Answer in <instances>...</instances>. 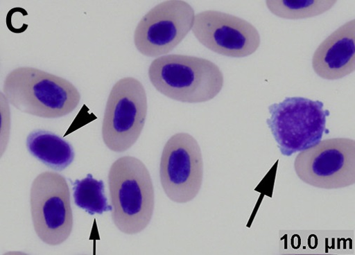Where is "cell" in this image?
Listing matches in <instances>:
<instances>
[{"mask_svg": "<svg viewBox=\"0 0 355 255\" xmlns=\"http://www.w3.org/2000/svg\"><path fill=\"white\" fill-rule=\"evenodd\" d=\"M112 219L118 229L135 235L150 224L155 209V191L146 165L133 157L115 161L108 173Z\"/></svg>", "mask_w": 355, "mask_h": 255, "instance_id": "obj_1", "label": "cell"}, {"mask_svg": "<svg viewBox=\"0 0 355 255\" xmlns=\"http://www.w3.org/2000/svg\"><path fill=\"white\" fill-rule=\"evenodd\" d=\"M3 91L8 103L19 111L45 118L73 112L81 96L68 80L31 67L18 68L6 77Z\"/></svg>", "mask_w": 355, "mask_h": 255, "instance_id": "obj_2", "label": "cell"}, {"mask_svg": "<svg viewBox=\"0 0 355 255\" xmlns=\"http://www.w3.org/2000/svg\"><path fill=\"white\" fill-rule=\"evenodd\" d=\"M148 76L159 93L188 103L214 99L222 90L224 82L222 72L213 62L177 54L164 55L154 60Z\"/></svg>", "mask_w": 355, "mask_h": 255, "instance_id": "obj_3", "label": "cell"}, {"mask_svg": "<svg viewBox=\"0 0 355 255\" xmlns=\"http://www.w3.org/2000/svg\"><path fill=\"white\" fill-rule=\"evenodd\" d=\"M267 124L283 156L304 151L318 145L327 130L324 103L302 97H288L269 106Z\"/></svg>", "mask_w": 355, "mask_h": 255, "instance_id": "obj_4", "label": "cell"}, {"mask_svg": "<svg viewBox=\"0 0 355 255\" xmlns=\"http://www.w3.org/2000/svg\"><path fill=\"white\" fill-rule=\"evenodd\" d=\"M147 113V95L141 82L133 78L118 81L110 93L103 121L106 147L119 153L130 149L142 133Z\"/></svg>", "mask_w": 355, "mask_h": 255, "instance_id": "obj_5", "label": "cell"}, {"mask_svg": "<svg viewBox=\"0 0 355 255\" xmlns=\"http://www.w3.org/2000/svg\"><path fill=\"white\" fill-rule=\"evenodd\" d=\"M31 209L35 231L42 242L58 245L69 238L73 216L65 177L48 171L38 175L31 186Z\"/></svg>", "mask_w": 355, "mask_h": 255, "instance_id": "obj_6", "label": "cell"}, {"mask_svg": "<svg viewBox=\"0 0 355 255\" xmlns=\"http://www.w3.org/2000/svg\"><path fill=\"white\" fill-rule=\"evenodd\" d=\"M301 180L324 189L345 188L355 183V141L349 139L321 141L301 152L294 161Z\"/></svg>", "mask_w": 355, "mask_h": 255, "instance_id": "obj_7", "label": "cell"}, {"mask_svg": "<svg viewBox=\"0 0 355 255\" xmlns=\"http://www.w3.org/2000/svg\"><path fill=\"white\" fill-rule=\"evenodd\" d=\"M203 175L202 155L196 139L186 133L173 135L160 161V181L167 197L179 204L193 201L201 189Z\"/></svg>", "mask_w": 355, "mask_h": 255, "instance_id": "obj_8", "label": "cell"}, {"mask_svg": "<svg viewBox=\"0 0 355 255\" xmlns=\"http://www.w3.org/2000/svg\"><path fill=\"white\" fill-rule=\"evenodd\" d=\"M195 10L182 0H171L150 10L138 24L135 44L148 57L162 56L179 45L192 30Z\"/></svg>", "mask_w": 355, "mask_h": 255, "instance_id": "obj_9", "label": "cell"}, {"mask_svg": "<svg viewBox=\"0 0 355 255\" xmlns=\"http://www.w3.org/2000/svg\"><path fill=\"white\" fill-rule=\"evenodd\" d=\"M192 31L206 48L227 57H248L261 44L260 34L252 24L218 11L208 10L196 15Z\"/></svg>", "mask_w": 355, "mask_h": 255, "instance_id": "obj_10", "label": "cell"}, {"mask_svg": "<svg viewBox=\"0 0 355 255\" xmlns=\"http://www.w3.org/2000/svg\"><path fill=\"white\" fill-rule=\"evenodd\" d=\"M313 68L324 80H337L355 69V21L338 28L318 46L313 57Z\"/></svg>", "mask_w": 355, "mask_h": 255, "instance_id": "obj_11", "label": "cell"}, {"mask_svg": "<svg viewBox=\"0 0 355 255\" xmlns=\"http://www.w3.org/2000/svg\"><path fill=\"white\" fill-rule=\"evenodd\" d=\"M26 147L32 156L57 171L67 168L75 159V151L69 142L45 130L31 132Z\"/></svg>", "mask_w": 355, "mask_h": 255, "instance_id": "obj_12", "label": "cell"}, {"mask_svg": "<svg viewBox=\"0 0 355 255\" xmlns=\"http://www.w3.org/2000/svg\"><path fill=\"white\" fill-rule=\"evenodd\" d=\"M337 1L335 0H268L266 6L276 17L290 20L313 18L330 10Z\"/></svg>", "mask_w": 355, "mask_h": 255, "instance_id": "obj_13", "label": "cell"}, {"mask_svg": "<svg viewBox=\"0 0 355 255\" xmlns=\"http://www.w3.org/2000/svg\"><path fill=\"white\" fill-rule=\"evenodd\" d=\"M73 191L76 205L89 214H103L112 211L107 204L103 182L96 180L92 174L83 179H77L73 184Z\"/></svg>", "mask_w": 355, "mask_h": 255, "instance_id": "obj_14", "label": "cell"}]
</instances>
